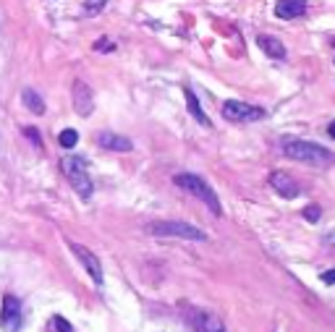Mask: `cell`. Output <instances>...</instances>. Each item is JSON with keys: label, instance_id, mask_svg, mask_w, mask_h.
<instances>
[{"label": "cell", "instance_id": "obj_18", "mask_svg": "<svg viewBox=\"0 0 335 332\" xmlns=\"http://www.w3.org/2000/svg\"><path fill=\"white\" fill-rule=\"evenodd\" d=\"M319 217H322V209H319L317 204H309V207H304V220H307V222H317Z\"/></svg>", "mask_w": 335, "mask_h": 332}, {"label": "cell", "instance_id": "obj_19", "mask_svg": "<svg viewBox=\"0 0 335 332\" xmlns=\"http://www.w3.org/2000/svg\"><path fill=\"white\" fill-rule=\"evenodd\" d=\"M95 50H97V53H113V50H115V44H113L108 37H100V39L95 42Z\"/></svg>", "mask_w": 335, "mask_h": 332}, {"label": "cell", "instance_id": "obj_20", "mask_svg": "<svg viewBox=\"0 0 335 332\" xmlns=\"http://www.w3.org/2000/svg\"><path fill=\"white\" fill-rule=\"evenodd\" d=\"M53 327H55L58 332H73V327H71V324L63 319V316H60V314H55V316H53Z\"/></svg>", "mask_w": 335, "mask_h": 332}, {"label": "cell", "instance_id": "obj_17", "mask_svg": "<svg viewBox=\"0 0 335 332\" xmlns=\"http://www.w3.org/2000/svg\"><path fill=\"white\" fill-rule=\"evenodd\" d=\"M105 3H108V0H87V3H84V13H87V16H95V13H100L105 8Z\"/></svg>", "mask_w": 335, "mask_h": 332}, {"label": "cell", "instance_id": "obj_9", "mask_svg": "<svg viewBox=\"0 0 335 332\" xmlns=\"http://www.w3.org/2000/svg\"><path fill=\"white\" fill-rule=\"evenodd\" d=\"M270 186L275 188V191L283 196V199H296V196L301 194V188H299L296 180L288 175V173H280V170L270 175Z\"/></svg>", "mask_w": 335, "mask_h": 332}, {"label": "cell", "instance_id": "obj_12", "mask_svg": "<svg viewBox=\"0 0 335 332\" xmlns=\"http://www.w3.org/2000/svg\"><path fill=\"white\" fill-rule=\"evenodd\" d=\"M184 94H186V108H189V113H191V118L196 120L199 126H204V128H210L212 123H210V118L204 115V110H202V105H199V100H196V94L191 92V89L186 86L184 89Z\"/></svg>", "mask_w": 335, "mask_h": 332}, {"label": "cell", "instance_id": "obj_11", "mask_svg": "<svg viewBox=\"0 0 335 332\" xmlns=\"http://www.w3.org/2000/svg\"><path fill=\"white\" fill-rule=\"evenodd\" d=\"M304 13H307V0H278V6H275V16L285 21L299 19Z\"/></svg>", "mask_w": 335, "mask_h": 332}, {"label": "cell", "instance_id": "obj_10", "mask_svg": "<svg viewBox=\"0 0 335 332\" xmlns=\"http://www.w3.org/2000/svg\"><path fill=\"white\" fill-rule=\"evenodd\" d=\"M97 144L102 149H110V152H131V149H134L131 139L118 136V133H113V131H102L97 136Z\"/></svg>", "mask_w": 335, "mask_h": 332}, {"label": "cell", "instance_id": "obj_15", "mask_svg": "<svg viewBox=\"0 0 335 332\" xmlns=\"http://www.w3.org/2000/svg\"><path fill=\"white\" fill-rule=\"evenodd\" d=\"M21 100H24V105H26V108L32 110L34 115H42V113H45V100L34 92V89H24V92H21Z\"/></svg>", "mask_w": 335, "mask_h": 332}, {"label": "cell", "instance_id": "obj_14", "mask_svg": "<svg viewBox=\"0 0 335 332\" xmlns=\"http://www.w3.org/2000/svg\"><path fill=\"white\" fill-rule=\"evenodd\" d=\"M19 298H13V296H6L3 298V322L11 324V327H16L19 324Z\"/></svg>", "mask_w": 335, "mask_h": 332}, {"label": "cell", "instance_id": "obj_6", "mask_svg": "<svg viewBox=\"0 0 335 332\" xmlns=\"http://www.w3.org/2000/svg\"><path fill=\"white\" fill-rule=\"evenodd\" d=\"M184 319H186V322H189L196 332H225L223 322L218 319L215 314L202 311V309H194V306H189V309H186Z\"/></svg>", "mask_w": 335, "mask_h": 332}, {"label": "cell", "instance_id": "obj_13", "mask_svg": "<svg viewBox=\"0 0 335 332\" xmlns=\"http://www.w3.org/2000/svg\"><path fill=\"white\" fill-rule=\"evenodd\" d=\"M257 44L270 55V58H275V60H283L285 58V48H283V42L280 39H275V37H267V34H262L260 39H257Z\"/></svg>", "mask_w": 335, "mask_h": 332}, {"label": "cell", "instance_id": "obj_3", "mask_svg": "<svg viewBox=\"0 0 335 332\" xmlns=\"http://www.w3.org/2000/svg\"><path fill=\"white\" fill-rule=\"evenodd\" d=\"M147 233L157 238H186V241H207V233L178 220H152L147 222Z\"/></svg>", "mask_w": 335, "mask_h": 332}, {"label": "cell", "instance_id": "obj_23", "mask_svg": "<svg viewBox=\"0 0 335 332\" xmlns=\"http://www.w3.org/2000/svg\"><path fill=\"white\" fill-rule=\"evenodd\" d=\"M327 133H330V136L335 139V123H330V128H327Z\"/></svg>", "mask_w": 335, "mask_h": 332}, {"label": "cell", "instance_id": "obj_5", "mask_svg": "<svg viewBox=\"0 0 335 332\" xmlns=\"http://www.w3.org/2000/svg\"><path fill=\"white\" fill-rule=\"evenodd\" d=\"M223 118L231 120V123H252V120L265 118V110L246 105V102H238V100H228L223 105Z\"/></svg>", "mask_w": 335, "mask_h": 332}, {"label": "cell", "instance_id": "obj_8", "mask_svg": "<svg viewBox=\"0 0 335 332\" xmlns=\"http://www.w3.org/2000/svg\"><path fill=\"white\" fill-rule=\"evenodd\" d=\"M71 251L76 254V259L84 264V269L89 272V277H92L97 285H102V264H100L97 256L89 251L87 246H81V244H71Z\"/></svg>", "mask_w": 335, "mask_h": 332}, {"label": "cell", "instance_id": "obj_2", "mask_svg": "<svg viewBox=\"0 0 335 332\" xmlns=\"http://www.w3.org/2000/svg\"><path fill=\"white\" fill-rule=\"evenodd\" d=\"M173 183L178 186V188H184L186 194H191V196H196V199H202L207 207H210V212L212 215H223V207H220V199H218V194L212 191L204 180L199 178V175H194V173H178L176 178H173Z\"/></svg>", "mask_w": 335, "mask_h": 332}, {"label": "cell", "instance_id": "obj_7", "mask_svg": "<svg viewBox=\"0 0 335 332\" xmlns=\"http://www.w3.org/2000/svg\"><path fill=\"white\" fill-rule=\"evenodd\" d=\"M71 100H73V110L79 113V115H92V110H95V97H92V89H89V84L87 81H73V86H71Z\"/></svg>", "mask_w": 335, "mask_h": 332}, {"label": "cell", "instance_id": "obj_1", "mask_svg": "<svg viewBox=\"0 0 335 332\" xmlns=\"http://www.w3.org/2000/svg\"><path fill=\"white\" fill-rule=\"evenodd\" d=\"M283 155L291 157V160H296V162L314 165V168H327V165L335 162V155H332V152H327L325 147H319V144H314V141H304V139L285 141Z\"/></svg>", "mask_w": 335, "mask_h": 332}, {"label": "cell", "instance_id": "obj_22", "mask_svg": "<svg viewBox=\"0 0 335 332\" xmlns=\"http://www.w3.org/2000/svg\"><path fill=\"white\" fill-rule=\"evenodd\" d=\"M319 280H322L325 285H335V269H325V272L319 275Z\"/></svg>", "mask_w": 335, "mask_h": 332}, {"label": "cell", "instance_id": "obj_4", "mask_svg": "<svg viewBox=\"0 0 335 332\" xmlns=\"http://www.w3.org/2000/svg\"><path fill=\"white\" fill-rule=\"evenodd\" d=\"M60 170H63V175L68 178V183L73 186V191L79 194L81 199H89V196H92V178H89L87 165H84L81 157H73V155L63 157L60 160Z\"/></svg>", "mask_w": 335, "mask_h": 332}, {"label": "cell", "instance_id": "obj_21", "mask_svg": "<svg viewBox=\"0 0 335 332\" xmlns=\"http://www.w3.org/2000/svg\"><path fill=\"white\" fill-rule=\"evenodd\" d=\"M24 133H26V136H29V139H32V141H34V147H42V139H39V133H37V128H29V126H26V128H24Z\"/></svg>", "mask_w": 335, "mask_h": 332}, {"label": "cell", "instance_id": "obj_16", "mask_svg": "<svg viewBox=\"0 0 335 332\" xmlns=\"http://www.w3.org/2000/svg\"><path fill=\"white\" fill-rule=\"evenodd\" d=\"M58 141H60L63 149H71V147H76V141H79V133H76L73 128H66V131H60Z\"/></svg>", "mask_w": 335, "mask_h": 332}]
</instances>
